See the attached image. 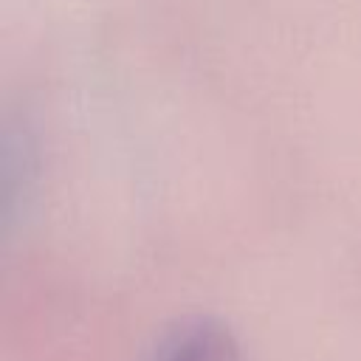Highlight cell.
Listing matches in <instances>:
<instances>
[{
    "label": "cell",
    "mask_w": 361,
    "mask_h": 361,
    "mask_svg": "<svg viewBox=\"0 0 361 361\" xmlns=\"http://www.w3.org/2000/svg\"><path fill=\"white\" fill-rule=\"evenodd\" d=\"M152 361H243L231 333L209 319L186 322L169 333Z\"/></svg>",
    "instance_id": "6da1fadb"
}]
</instances>
